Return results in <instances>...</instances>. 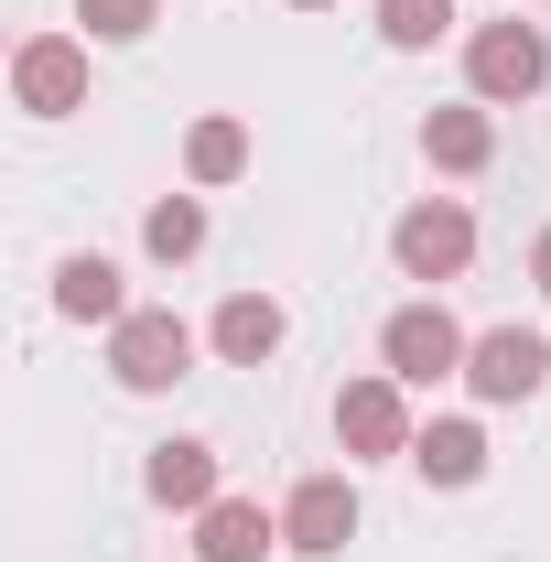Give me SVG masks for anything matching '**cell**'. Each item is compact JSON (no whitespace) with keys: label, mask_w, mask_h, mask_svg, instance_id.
<instances>
[{"label":"cell","mask_w":551,"mask_h":562,"mask_svg":"<svg viewBox=\"0 0 551 562\" xmlns=\"http://www.w3.org/2000/svg\"><path fill=\"white\" fill-rule=\"evenodd\" d=\"M109 379L140 390V401L184 390V379H195V325H184V314H162V303H131V314L109 325Z\"/></svg>","instance_id":"1"},{"label":"cell","mask_w":551,"mask_h":562,"mask_svg":"<svg viewBox=\"0 0 551 562\" xmlns=\"http://www.w3.org/2000/svg\"><path fill=\"white\" fill-rule=\"evenodd\" d=\"M465 87H476L486 109L541 98L551 87V33L541 22H476V33H465Z\"/></svg>","instance_id":"2"},{"label":"cell","mask_w":551,"mask_h":562,"mask_svg":"<svg viewBox=\"0 0 551 562\" xmlns=\"http://www.w3.org/2000/svg\"><path fill=\"white\" fill-rule=\"evenodd\" d=\"M412 390L390 379V368H368V379H346L336 390V443H346V465H379V454H401L412 465Z\"/></svg>","instance_id":"3"},{"label":"cell","mask_w":551,"mask_h":562,"mask_svg":"<svg viewBox=\"0 0 551 562\" xmlns=\"http://www.w3.org/2000/svg\"><path fill=\"white\" fill-rule=\"evenodd\" d=\"M465 325L443 314V303H401L390 325H379V368L401 379V390H432V379H465Z\"/></svg>","instance_id":"4"},{"label":"cell","mask_w":551,"mask_h":562,"mask_svg":"<svg viewBox=\"0 0 551 562\" xmlns=\"http://www.w3.org/2000/svg\"><path fill=\"white\" fill-rule=\"evenodd\" d=\"M390 260H401V281H465L476 216L454 206V195H421V206H401V227H390Z\"/></svg>","instance_id":"5"},{"label":"cell","mask_w":551,"mask_h":562,"mask_svg":"<svg viewBox=\"0 0 551 562\" xmlns=\"http://www.w3.org/2000/svg\"><path fill=\"white\" fill-rule=\"evenodd\" d=\"M465 390H476L486 412L541 401V390H551V336H530V325H486L476 347H465Z\"/></svg>","instance_id":"6"},{"label":"cell","mask_w":551,"mask_h":562,"mask_svg":"<svg viewBox=\"0 0 551 562\" xmlns=\"http://www.w3.org/2000/svg\"><path fill=\"white\" fill-rule=\"evenodd\" d=\"M11 98H22L33 120H76V109H87V44H76V33H33V44L11 55Z\"/></svg>","instance_id":"7"},{"label":"cell","mask_w":551,"mask_h":562,"mask_svg":"<svg viewBox=\"0 0 551 562\" xmlns=\"http://www.w3.org/2000/svg\"><path fill=\"white\" fill-rule=\"evenodd\" d=\"M346 541H357V487H346V476H303V487L281 497V552L336 562Z\"/></svg>","instance_id":"8"},{"label":"cell","mask_w":551,"mask_h":562,"mask_svg":"<svg viewBox=\"0 0 551 562\" xmlns=\"http://www.w3.org/2000/svg\"><path fill=\"white\" fill-rule=\"evenodd\" d=\"M281 336H292V314H281L271 292H227V303H216V325H206V347L227 357V368H271Z\"/></svg>","instance_id":"9"},{"label":"cell","mask_w":551,"mask_h":562,"mask_svg":"<svg viewBox=\"0 0 551 562\" xmlns=\"http://www.w3.org/2000/svg\"><path fill=\"white\" fill-rule=\"evenodd\" d=\"M140 487H151V508H184V519H206L216 497V443H195V432H184V443H151V465H140Z\"/></svg>","instance_id":"10"},{"label":"cell","mask_w":551,"mask_h":562,"mask_svg":"<svg viewBox=\"0 0 551 562\" xmlns=\"http://www.w3.org/2000/svg\"><path fill=\"white\" fill-rule=\"evenodd\" d=\"M271 552H281V508H260V497H216L195 519V562H271Z\"/></svg>","instance_id":"11"},{"label":"cell","mask_w":551,"mask_h":562,"mask_svg":"<svg viewBox=\"0 0 551 562\" xmlns=\"http://www.w3.org/2000/svg\"><path fill=\"white\" fill-rule=\"evenodd\" d=\"M55 314H66V325H98V336H109V325L131 314V292H120V260H98V249L55 260Z\"/></svg>","instance_id":"12"},{"label":"cell","mask_w":551,"mask_h":562,"mask_svg":"<svg viewBox=\"0 0 551 562\" xmlns=\"http://www.w3.org/2000/svg\"><path fill=\"white\" fill-rule=\"evenodd\" d=\"M421 162H432V173H486V162H497V120H486V98L432 109V120H421Z\"/></svg>","instance_id":"13"},{"label":"cell","mask_w":551,"mask_h":562,"mask_svg":"<svg viewBox=\"0 0 551 562\" xmlns=\"http://www.w3.org/2000/svg\"><path fill=\"white\" fill-rule=\"evenodd\" d=\"M412 465H421V487H476V476H486V432L465 412H443V422L412 432Z\"/></svg>","instance_id":"14"},{"label":"cell","mask_w":551,"mask_h":562,"mask_svg":"<svg viewBox=\"0 0 551 562\" xmlns=\"http://www.w3.org/2000/svg\"><path fill=\"white\" fill-rule=\"evenodd\" d=\"M238 173H249V120L206 109V120L184 131V184H238Z\"/></svg>","instance_id":"15"},{"label":"cell","mask_w":551,"mask_h":562,"mask_svg":"<svg viewBox=\"0 0 551 562\" xmlns=\"http://www.w3.org/2000/svg\"><path fill=\"white\" fill-rule=\"evenodd\" d=\"M140 249H151L162 271H184V260L206 249V206H195V195H162V206L140 216Z\"/></svg>","instance_id":"16"},{"label":"cell","mask_w":551,"mask_h":562,"mask_svg":"<svg viewBox=\"0 0 551 562\" xmlns=\"http://www.w3.org/2000/svg\"><path fill=\"white\" fill-rule=\"evenodd\" d=\"M454 33V0H379V44L390 55H432Z\"/></svg>","instance_id":"17"},{"label":"cell","mask_w":551,"mask_h":562,"mask_svg":"<svg viewBox=\"0 0 551 562\" xmlns=\"http://www.w3.org/2000/svg\"><path fill=\"white\" fill-rule=\"evenodd\" d=\"M76 22H87V44H140L162 22V0H76Z\"/></svg>","instance_id":"18"},{"label":"cell","mask_w":551,"mask_h":562,"mask_svg":"<svg viewBox=\"0 0 551 562\" xmlns=\"http://www.w3.org/2000/svg\"><path fill=\"white\" fill-rule=\"evenodd\" d=\"M530 281H541V303H551V227L530 238Z\"/></svg>","instance_id":"19"},{"label":"cell","mask_w":551,"mask_h":562,"mask_svg":"<svg viewBox=\"0 0 551 562\" xmlns=\"http://www.w3.org/2000/svg\"><path fill=\"white\" fill-rule=\"evenodd\" d=\"M292 11H336V0H292Z\"/></svg>","instance_id":"20"}]
</instances>
